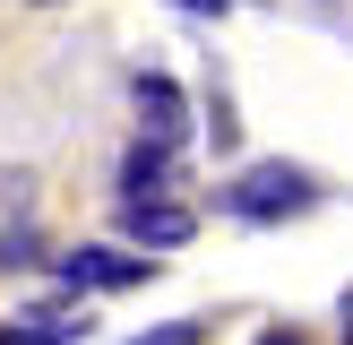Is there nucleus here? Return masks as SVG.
Masks as SVG:
<instances>
[{
    "label": "nucleus",
    "mask_w": 353,
    "mask_h": 345,
    "mask_svg": "<svg viewBox=\"0 0 353 345\" xmlns=\"http://www.w3.org/2000/svg\"><path fill=\"white\" fill-rule=\"evenodd\" d=\"M310 207H327V181L293 155H250L216 181V216H233V224H293Z\"/></svg>",
    "instance_id": "1"
},
{
    "label": "nucleus",
    "mask_w": 353,
    "mask_h": 345,
    "mask_svg": "<svg viewBox=\"0 0 353 345\" xmlns=\"http://www.w3.org/2000/svg\"><path fill=\"white\" fill-rule=\"evenodd\" d=\"M155 268H164V259L138 250V241H78V250L52 259L61 293H130V285H155Z\"/></svg>",
    "instance_id": "2"
},
{
    "label": "nucleus",
    "mask_w": 353,
    "mask_h": 345,
    "mask_svg": "<svg viewBox=\"0 0 353 345\" xmlns=\"http://www.w3.org/2000/svg\"><path fill=\"white\" fill-rule=\"evenodd\" d=\"M130 112H138V130H147V138H172V147L199 138V95H190L172 69H155V61L130 69Z\"/></svg>",
    "instance_id": "3"
},
{
    "label": "nucleus",
    "mask_w": 353,
    "mask_h": 345,
    "mask_svg": "<svg viewBox=\"0 0 353 345\" xmlns=\"http://www.w3.org/2000/svg\"><path fill=\"white\" fill-rule=\"evenodd\" d=\"M121 241H138V250H190V241H199V207H190L181 190H164V199H121Z\"/></svg>",
    "instance_id": "4"
},
{
    "label": "nucleus",
    "mask_w": 353,
    "mask_h": 345,
    "mask_svg": "<svg viewBox=\"0 0 353 345\" xmlns=\"http://www.w3.org/2000/svg\"><path fill=\"white\" fill-rule=\"evenodd\" d=\"M112 190H121V199H164V190H181V147H172V138H147V130H138L130 147H121Z\"/></svg>",
    "instance_id": "5"
},
{
    "label": "nucleus",
    "mask_w": 353,
    "mask_h": 345,
    "mask_svg": "<svg viewBox=\"0 0 353 345\" xmlns=\"http://www.w3.org/2000/svg\"><path fill=\"white\" fill-rule=\"evenodd\" d=\"M199 138L216 147V164H233V155H241V103H233V86H224V69L199 86Z\"/></svg>",
    "instance_id": "6"
},
{
    "label": "nucleus",
    "mask_w": 353,
    "mask_h": 345,
    "mask_svg": "<svg viewBox=\"0 0 353 345\" xmlns=\"http://www.w3.org/2000/svg\"><path fill=\"white\" fill-rule=\"evenodd\" d=\"M26 268H52V259H43L34 216H17V224H0V276H26Z\"/></svg>",
    "instance_id": "7"
},
{
    "label": "nucleus",
    "mask_w": 353,
    "mask_h": 345,
    "mask_svg": "<svg viewBox=\"0 0 353 345\" xmlns=\"http://www.w3.org/2000/svg\"><path fill=\"white\" fill-rule=\"evenodd\" d=\"M130 345H207V319H164V328H138Z\"/></svg>",
    "instance_id": "8"
},
{
    "label": "nucleus",
    "mask_w": 353,
    "mask_h": 345,
    "mask_svg": "<svg viewBox=\"0 0 353 345\" xmlns=\"http://www.w3.org/2000/svg\"><path fill=\"white\" fill-rule=\"evenodd\" d=\"M172 9H181V17H233L241 0H172Z\"/></svg>",
    "instance_id": "9"
},
{
    "label": "nucleus",
    "mask_w": 353,
    "mask_h": 345,
    "mask_svg": "<svg viewBox=\"0 0 353 345\" xmlns=\"http://www.w3.org/2000/svg\"><path fill=\"white\" fill-rule=\"evenodd\" d=\"M250 345H310V337H302V328H293V319H276V328H259Z\"/></svg>",
    "instance_id": "10"
},
{
    "label": "nucleus",
    "mask_w": 353,
    "mask_h": 345,
    "mask_svg": "<svg viewBox=\"0 0 353 345\" xmlns=\"http://www.w3.org/2000/svg\"><path fill=\"white\" fill-rule=\"evenodd\" d=\"M336 345H353V302H345V328H336Z\"/></svg>",
    "instance_id": "11"
},
{
    "label": "nucleus",
    "mask_w": 353,
    "mask_h": 345,
    "mask_svg": "<svg viewBox=\"0 0 353 345\" xmlns=\"http://www.w3.org/2000/svg\"><path fill=\"white\" fill-rule=\"evenodd\" d=\"M319 9H345V0H319Z\"/></svg>",
    "instance_id": "12"
},
{
    "label": "nucleus",
    "mask_w": 353,
    "mask_h": 345,
    "mask_svg": "<svg viewBox=\"0 0 353 345\" xmlns=\"http://www.w3.org/2000/svg\"><path fill=\"white\" fill-rule=\"evenodd\" d=\"M345 302H353V293H345Z\"/></svg>",
    "instance_id": "13"
}]
</instances>
